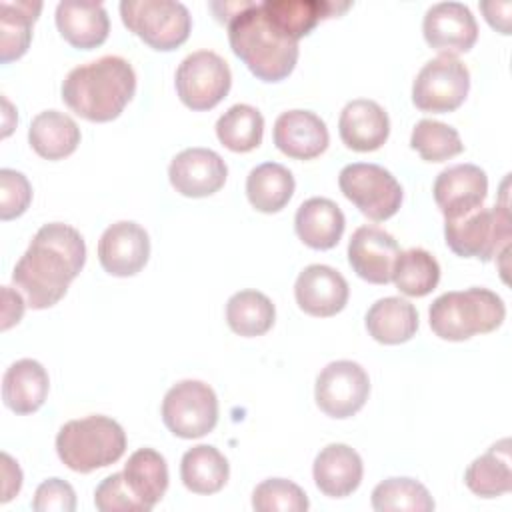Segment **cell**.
<instances>
[{"instance_id": "38", "label": "cell", "mask_w": 512, "mask_h": 512, "mask_svg": "<svg viewBox=\"0 0 512 512\" xmlns=\"http://www.w3.org/2000/svg\"><path fill=\"white\" fill-rule=\"evenodd\" d=\"M308 506L304 490L286 478H268L252 492V508L258 512H306Z\"/></svg>"}, {"instance_id": "40", "label": "cell", "mask_w": 512, "mask_h": 512, "mask_svg": "<svg viewBox=\"0 0 512 512\" xmlns=\"http://www.w3.org/2000/svg\"><path fill=\"white\" fill-rule=\"evenodd\" d=\"M94 506L100 512H148L128 488L122 472L106 476L96 486Z\"/></svg>"}, {"instance_id": "11", "label": "cell", "mask_w": 512, "mask_h": 512, "mask_svg": "<svg viewBox=\"0 0 512 512\" xmlns=\"http://www.w3.org/2000/svg\"><path fill=\"white\" fill-rule=\"evenodd\" d=\"M470 90V72L456 56L428 60L412 84V102L422 112L446 114L462 106Z\"/></svg>"}, {"instance_id": "27", "label": "cell", "mask_w": 512, "mask_h": 512, "mask_svg": "<svg viewBox=\"0 0 512 512\" xmlns=\"http://www.w3.org/2000/svg\"><path fill=\"white\" fill-rule=\"evenodd\" d=\"M366 330L380 344L408 342L418 330V312L404 298H380L366 312Z\"/></svg>"}, {"instance_id": "43", "label": "cell", "mask_w": 512, "mask_h": 512, "mask_svg": "<svg viewBox=\"0 0 512 512\" xmlns=\"http://www.w3.org/2000/svg\"><path fill=\"white\" fill-rule=\"evenodd\" d=\"M480 10L484 12V18L492 28H496L502 34H510V10H512L510 2H496V0L482 2Z\"/></svg>"}, {"instance_id": "17", "label": "cell", "mask_w": 512, "mask_h": 512, "mask_svg": "<svg viewBox=\"0 0 512 512\" xmlns=\"http://www.w3.org/2000/svg\"><path fill=\"white\" fill-rule=\"evenodd\" d=\"M400 254L392 234L378 226H360L348 242V262L352 270L370 284H388Z\"/></svg>"}, {"instance_id": "32", "label": "cell", "mask_w": 512, "mask_h": 512, "mask_svg": "<svg viewBox=\"0 0 512 512\" xmlns=\"http://www.w3.org/2000/svg\"><path fill=\"white\" fill-rule=\"evenodd\" d=\"M42 2L2 0L0 2V60L8 64L26 54L32 40V26Z\"/></svg>"}, {"instance_id": "39", "label": "cell", "mask_w": 512, "mask_h": 512, "mask_svg": "<svg viewBox=\"0 0 512 512\" xmlns=\"http://www.w3.org/2000/svg\"><path fill=\"white\" fill-rule=\"evenodd\" d=\"M32 202V186L22 172L12 168L0 170V218L12 220L22 216Z\"/></svg>"}, {"instance_id": "30", "label": "cell", "mask_w": 512, "mask_h": 512, "mask_svg": "<svg viewBox=\"0 0 512 512\" xmlns=\"http://www.w3.org/2000/svg\"><path fill=\"white\" fill-rule=\"evenodd\" d=\"M296 188L292 172L278 162H264L250 170L246 178V196L252 208L264 214L280 212Z\"/></svg>"}, {"instance_id": "1", "label": "cell", "mask_w": 512, "mask_h": 512, "mask_svg": "<svg viewBox=\"0 0 512 512\" xmlns=\"http://www.w3.org/2000/svg\"><path fill=\"white\" fill-rule=\"evenodd\" d=\"M86 262L82 234L62 222L44 224L12 270V282L34 310L58 304Z\"/></svg>"}, {"instance_id": "9", "label": "cell", "mask_w": 512, "mask_h": 512, "mask_svg": "<svg viewBox=\"0 0 512 512\" xmlns=\"http://www.w3.org/2000/svg\"><path fill=\"white\" fill-rule=\"evenodd\" d=\"M162 420L178 438L206 436L218 422V398L202 380H180L162 400Z\"/></svg>"}, {"instance_id": "4", "label": "cell", "mask_w": 512, "mask_h": 512, "mask_svg": "<svg viewBox=\"0 0 512 512\" xmlns=\"http://www.w3.org/2000/svg\"><path fill=\"white\" fill-rule=\"evenodd\" d=\"M432 332L448 342H462L476 334L500 328L506 318L502 298L488 288H468L444 292L428 310Z\"/></svg>"}, {"instance_id": "37", "label": "cell", "mask_w": 512, "mask_h": 512, "mask_svg": "<svg viewBox=\"0 0 512 512\" xmlns=\"http://www.w3.org/2000/svg\"><path fill=\"white\" fill-rule=\"evenodd\" d=\"M410 146L426 162H444L464 150L456 128L438 120H420L410 136Z\"/></svg>"}, {"instance_id": "3", "label": "cell", "mask_w": 512, "mask_h": 512, "mask_svg": "<svg viewBox=\"0 0 512 512\" xmlns=\"http://www.w3.org/2000/svg\"><path fill=\"white\" fill-rule=\"evenodd\" d=\"M232 52L262 82H280L290 76L298 62V42L278 30L260 2L244 6L226 20Z\"/></svg>"}, {"instance_id": "33", "label": "cell", "mask_w": 512, "mask_h": 512, "mask_svg": "<svg viewBox=\"0 0 512 512\" xmlns=\"http://www.w3.org/2000/svg\"><path fill=\"white\" fill-rule=\"evenodd\" d=\"M276 320L272 300L258 290H240L226 302V322L230 330L244 338L266 334Z\"/></svg>"}, {"instance_id": "7", "label": "cell", "mask_w": 512, "mask_h": 512, "mask_svg": "<svg viewBox=\"0 0 512 512\" xmlns=\"http://www.w3.org/2000/svg\"><path fill=\"white\" fill-rule=\"evenodd\" d=\"M120 16L132 34L160 52L182 46L192 28L188 8L172 0H124L120 2Z\"/></svg>"}, {"instance_id": "21", "label": "cell", "mask_w": 512, "mask_h": 512, "mask_svg": "<svg viewBox=\"0 0 512 512\" xmlns=\"http://www.w3.org/2000/svg\"><path fill=\"white\" fill-rule=\"evenodd\" d=\"M364 466L360 454L348 444L324 446L312 466L314 484L330 498H344L352 494L362 482Z\"/></svg>"}, {"instance_id": "19", "label": "cell", "mask_w": 512, "mask_h": 512, "mask_svg": "<svg viewBox=\"0 0 512 512\" xmlns=\"http://www.w3.org/2000/svg\"><path fill=\"white\" fill-rule=\"evenodd\" d=\"M272 138L276 148L294 160H312L320 156L330 142L324 120L310 110L282 112L274 122Z\"/></svg>"}, {"instance_id": "35", "label": "cell", "mask_w": 512, "mask_h": 512, "mask_svg": "<svg viewBox=\"0 0 512 512\" xmlns=\"http://www.w3.org/2000/svg\"><path fill=\"white\" fill-rule=\"evenodd\" d=\"M264 118L250 104L230 106L216 122V136L232 152H250L262 144Z\"/></svg>"}, {"instance_id": "31", "label": "cell", "mask_w": 512, "mask_h": 512, "mask_svg": "<svg viewBox=\"0 0 512 512\" xmlns=\"http://www.w3.org/2000/svg\"><path fill=\"white\" fill-rule=\"evenodd\" d=\"M230 476V466L224 454L210 446L198 444L184 452L180 462L182 484L194 494H216L224 488Z\"/></svg>"}, {"instance_id": "2", "label": "cell", "mask_w": 512, "mask_h": 512, "mask_svg": "<svg viewBox=\"0 0 512 512\" xmlns=\"http://www.w3.org/2000/svg\"><path fill=\"white\" fill-rule=\"evenodd\" d=\"M136 74L128 60L102 56L76 66L62 82L64 104L84 120L110 122L134 98Z\"/></svg>"}, {"instance_id": "15", "label": "cell", "mask_w": 512, "mask_h": 512, "mask_svg": "<svg viewBox=\"0 0 512 512\" xmlns=\"http://www.w3.org/2000/svg\"><path fill=\"white\" fill-rule=\"evenodd\" d=\"M226 176V162L210 148H186L168 166L172 188L188 198L212 196L224 186Z\"/></svg>"}, {"instance_id": "8", "label": "cell", "mask_w": 512, "mask_h": 512, "mask_svg": "<svg viewBox=\"0 0 512 512\" xmlns=\"http://www.w3.org/2000/svg\"><path fill=\"white\" fill-rule=\"evenodd\" d=\"M340 192L370 220L382 222L392 218L402 204L400 182L382 166L354 162L338 174Z\"/></svg>"}, {"instance_id": "41", "label": "cell", "mask_w": 512, "mask_h": 512, "mask_svg": "<svg viewBox=\"0 0 512 512\" xmlns=\"http://www.w3.org/2000/svg\"><path fill=\"white\" fill-rule=\"evenodd\" d=\"M32 508L36 512H74V488L62 478H48L36 488Z\"/></svg>"}, {"instance_id": "34", "label": "cell", "mask_w": 512, "mask_h": 512, "mask_svg": "<svg viewBox=\"0 0 512 512\" xmlns=\"http://www.w3.org/2000/svg\"><path fill=\"white\" fill-rule=\"evenodd\" d=\"M392 280L402 294L422 298L438 286L440 264L424 248H408L398 254Z\"/></svg>"}, {"instance_id": "22", "label": "cell", "mask_w": 512, "mask_h": 512, "mask_svg": "<svg viewBox=\"0 0 512 512\" xmlns=\"http://www.w3.org/2000/svg\"><path fill=\"white\" fill-rule=\"evenodd\" d=\"M56 28L70 46L78 50H92L106 42L110 20L102 4L60 2L56 6Z\"/></svg>"}, {"instance_id": "16", "label": "cell", "mask_w": 512, "mask_h": 512, "mask_svg": "<svg viewBox=\"0 0 512 512\" xmlns=\"http://www.w3.org/2000/svg\"><path fill=\"white\" fill-rule=\"evenodd\" d=\"M432 192L444 220H454L484 204L488 196V176L476 164H456L436 176Z\"/></svg>"}, {"instance_id": "44", "label": "cell", "mask_w": 512, "mask_h": 512, "mask_svg": "<svg viewBox=\"0 0 512 512\" xmlns=\"http://www.w3.org/2000/svg\"><path fill=\"white\" fill-rule=\"evenodd\" d=\"M24 314V298L8 286H2V330L12 328Z\"/></svg>"}, {"instance_id": "18", "label": "cell", "mask_w": 512, "mask_h": 512, "mask_svg": "<svg viewBox=\"0 0 512 512\" xmlns=\"http://www.w3.org/2000/svg\"><path fill=\"white\" fill-rule=\"evenodd\" d=\"M348 294L350 290L344 276L326 264L306 266L294 284L296 304L302 312L316 318H330L342 312Z\"/></svg>"}, {"instance_id": "26", "label": "cell", "mask_w": 512, "mask_h": 512, "mask_svg": "<svg viewBox=\"0 0 512 512\" xmlns=\"http://www.w3.org/2000/svg\"><path fill=\"white\" fill-rule=\"evenodd\" d=\"M464 482L480 498H498L512 490L510 438L494 442L482 456L474 458L464 472Z\"/></svg>"}, {"instance_id": "20", "label": "cell", "mask_w": 512, "mask_h": 512, "mask_svg": "<svg viewBox=\"0 0 512 512\" xmlns=\"http://www.w3.org/2000/svg\"><path fill=\"white\" fill-rule=\"evenodd\" d=\"M338 132L350 150L374 152L388 140L390 120L378 102L356 98L342 108Z\"/></svg>"}, {"instance_id": "23", "label": "cell", "mask_w": 512, "mask_h": 512, "mask_svg": "<svg viewBox=\"0 0 512 512\" xmlns=\"http://www.w3.org/2000/svg\"><path fill=\"white\" fill-rule=\"evenodd\" d=\"M260 4L268 20L296 42L310 34L318 22L350 8V4L328 0H264Z\"/></svg>"}, {"instance_id": "6", "label": "cell", "mask_w": 512, "mask_h": 512, "mask_svg": "<svg viewBox=\"0 0 512 512\" xmlns=\"http://www.w3.org/2000/svg\"><path fill=\"white\" fill-rule=\"evenodd\" d=\"M444 238L456 256L490 262L510 248V212L506 206H480L460 218L444 220Z\"/></svg>"}, {"instance_id": "36", "label": "cell", "mask_w": 512, "mask_h": 512, "mask_svg": "<svg viewBox=\"0 0 512 512\" xmlns=\"http://www.w3.org/2000/svg\"><path fill=\"white\" fill-rule=\"evenodd\" d=\"M372 508L376 512H430L434 500L424 484L414 478H386L372 490Z\"/></svg>"}, {"instance_id": "12", "label": "cell", "mask_w": 512, "mask_h": 512, "mask_svg": "<svg viewBox=\"0 0 512 512\" xmlns=\"http://www.w3.org/2000/svg\"><path fill=\"white\" fill-rule=\"evenodd\" d=\"M370 378L366 370L352 360H336L322 368L316 378L314 398L318 408L330 418H350L368 400Z\"/></svg>"}, {"instance_id": "10", "label": "cell", "mask_w": 512, "mask_h": 512, "mask_svg": "<svg viewBox=\"0 0 512 512\" xmlns=\"http://www.w3.org/2000/svg\"><path fill=\"white\" fill-rule=\"evenodd\" d=\"M232 86L228 62L212 50L188 54L176 70V92L180 102L196 112L218 106Z\"/></svg>"}, {"instance_id": "14", "label": "cell", "mask_w": 512, "mask_h": 512, "mask_svg": "<svg viewBox=\"0 0 512 512\" xmlns=\"http://www.w3.org/2000/svg\"><path fill=\"white\" fill-rule=\"evenodd\" d=\"M148 256V232L132 220L110 224L98 240V260L110 276L126 278L138 274L146 266Z\"/></svg>"}, {"instance_id": "42", "label": "cell", "mask_w": 512, "mask_h": 512, "mask_svg": "<svg viewBox=\"0 0 512 512\" xmlns=\"http://www.w3.org/2000/svg\"><path fill=\"white\" fill-rule=\"evenodd\" d=\"M2 478H4V482H2L0 502L4 504L8 500H12L20 492V488H22V470L12 460V456L6 454V452H2Z\"/></svg>"}, {"instance_id": "13", "label": "cell", "mask_w": 512, "mask_h": 512, "mask_svg": "<svg viewBox=\"0 0 512 512\" xmlns=\"http://www.w3.org/2000/svg\"><path fill=\"white\" fill-rule=\"evenodd\" d=\"M424 40L442 56L468 52L478 40V24L470 8L460 2H438L430 6L422 22Z\"/></svg>"}, {"instance_id": "28", "label": "cell", "mask_w": 512, "mask_h": 512, "mask_svg": "<svg viewBox=\"0 0 512 512\" xmlns=\"http://www.w3.org/2000/svg\"><path fill=\"white\" fill-rule=\"evenodd\" d=\"M28 142L40 158L62 160L78 148L80 128L68 114L44 110L34 116L28 130Z\"/></svg>"}, {"instance_id": "24", "label": "cell", "mask_w": 512, "mask_h": 512, "mask_svg": "<svg viewBox=\"0 0 512 512\" xmlns=\"http://www.w3.org/2000/svg\"><path fill=\"white\" fill-rule=\"evenodd\" d=\"M346 218L340 206L328 198H308L300 204L294 216V230L298 238L314 250L334 248L344 234Z\"/></svg>"}, {"instance_id": "29", "label": "cell", "mask_w": 512, "mask_h": 512, "mask_svg": "<svg viewBox=\"0 0 512 512\" xmlns=\"http://www.w3.org/2000/svg\"><path fill=\"white\" fill-rule=\"evenodd\" d=\"M122 474L128 488L146 510H152L166 494L168 464L154 448H140L130 454Z\"/></svg>"}, {"instance_id": "25", "label": "cell", "mask_w": 512, "mask_h": 512, "mask_svg": "<svg viewBox=\"0 0 512 512\" xmlns=\"http://www.w3.org/2000/svg\"><path fill=\"white\" fill-rule=\"evenodd\" d=\"M50 378L46 368L32 358L10 364L2 376V400L16 414L36 412L48 396Z\"/></svg>"}, {"instance_id": "5", "label": "cell", "mask_w": 512, "mask_h": 512, "mask_svg": "<svg viewBox=\"0 0 512 512\" xmlns=\"http://www.w3.org/2000/svg\"><path fill=\"white\" fill-rule=\"evenodd\" d=\"M124 450V428L116 420L100 414L70 420L56 436L58 458L64 466L80 474L118 462Z\"/></svg>"}]
</instances>
